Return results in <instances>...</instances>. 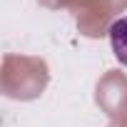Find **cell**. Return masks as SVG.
Returning <instances> with one entry per match:
<instances>
[{
  "instance_id": "obj_1",
  "label": "cell",
  "mask_w": 127,
  "mask_h": 127,
  "mask_svg": "<svg viewBox=\"0 0 127 127\" xmlns=\"http://www.w3.org/2000/svg\"><path fill=\"white\" fill-rule=\"evenodd\" d=\"M110 45H112L115 57L120 60V65L127 67V15L110 25Z\"/></svg>"
}]
</instances>
